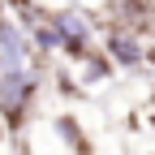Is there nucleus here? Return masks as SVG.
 Listing matches in <instances>:
<instances>
[{
	"label": "nucleus",
	"instance_id": "obj_1",
	"mask_svg": "<svg viewBox=\"0 0 155 155\" xmlns=\"http://www.w3.org/2000/svg\"><path fill=\"white\" fill-rule=\"evenodd\" d=\"M39 91H43V73H35L26 65L0 69V121H5L9 134H17V129L30 121Z\"/></svg>",
	"mask_w": 155,
	"mask_h": 155
},
{
	"label": "nucleus",
	"instance_id": "obj_2",
	"mask_svg": "<svg viewBox=\"0 0 155 155\" xmlns=\"http://www.w3.org/2000/svg\"><path fill=\"white\" fill-rule=\"evenodd\" d=\"M104 9H108L104 13L108 26H121V30L138 35V39L155 35V0H108Z\"/></svg>",
	"mask_w": 155,
	"mask_h": 155
},
{
	"label": "nucleus",
	"instance_id": "obj_3",
	"mask_svg": "<svg viewBox=\"0 0 155 155\" xmlns=\"http://www.w3.org/2000/svg\"><path fill=\"white\" fill-rule=\"evenodd\" d=\"M99 48H104V56H108L116 69H142V65H147V39L129 35V30H121V26H108Z\"/></svg>",
	"mask_w": 155,
	"mask_h": 155
},
{
	"label": "nucleus",
	"instance_id": "obj_4",
	"mask_svg": "<svg viewBox=\"0 0 155 155\" xmlns=\"http://www.w3.org/2000/svg\"><path fill=\"white\" fill-rule=\"evenodd\" d=\"M26 61H30V39L5 13V17H0V69H17V65H26Z\"/></svg>",
	"mask_w": 155,
	"mask_h": 155
},
{
	"label": "nucleus",
	"instance_id": "obj_5",
	"mask_svg": "<svg viewBox=\"0 0 155 155\" xmlns=\"http://www.w3.org/2000/svg\"><path fill=\"white\" fill-rule=\"evenodd\" d=\"M52 129L65 138V147H69L73 155H91V142H86V134H82V125H78V116H73V112H56Z\"/></svg>",
	"mask_w": 155,
	"mask_h": 155
},
{
	"label": "nucleus",
	"instance_id": "obj_6",
	"mask_svg": "<svg viewBox=\"0 0 155 155\" xmlns=\"http://www.w3.org/2000/svg\"><path fill=\"white\" fill-rule=\"evenodd\" d=\"M78 65H82V78H86V82H108V78H112V69H116L108 56H104V48H99V43H95V48H91Z\"/></svg>",
	"mask_w": 155,
	"mask_h": 155
},
{
	"label": "nucleus",
	"instance_id": "obj_7",
	"mask_svg": "<svg viewBox=\"0 0 155 155\" xmlns=\"http://www.w3.org/2000/svg\"><path fill=\"white\" fill-rule=\"evenodd\" d=\"M5 9H13V22H22L26 30L39 26V22H48V9L39 0H5Z\"/></svg>",
	"mask_w": 155,
	"mask_h": 155
},
{
	"label": "nucleus",
	"instance_id": "obj_8",
	"mask_svg": "<svg viewBox=\"0 0 155 155\" xmlns=\"http://www.w3.org/2000/svg\"><path fill=\"white\" fill-rule=\"evenodd\" d=\"M52 78H56V91H61L65 99H82V82H73V73L61 69V73H52Z\"/></svg>",
	"mask_w": 155,
	"mask_h": 155
},
{
	"label": "nucleus",
	"instance_id": "obj_9",
	"mask_svg": "<svg viewBox=\"0 0 155 155\" xmlns=\"http://www.w3.org/2000/svg\"><path fill=\"white\" fill-rule=\"evenodd\" d=\"M151 155H155V151H151Z\"/></svg>",
	"mask_w": 155,
	"mask_h": 155
}]
</instances>
